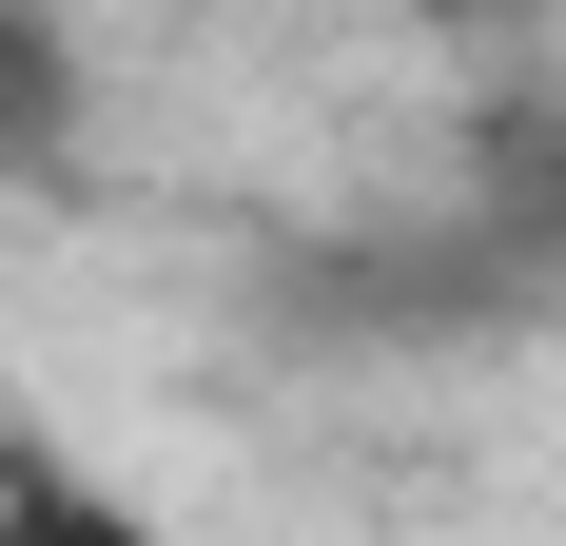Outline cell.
<instances>
[{"label": "cell", "instance_id": "obj_2", "mask_svg": "<svg viewBox=\"0 0 566 546\" xmlns=\"http://www.w3.org/2000/svg\"><path fill=\"white\" fill-rule=\"evenodd\" d=\"M98 117V59H78V0H0V176H59Z\"/></svg>", "mask_w": 566, "mask_h": 546}, {"label": "cell", "instance_id": "obj_1", "mask_svg": "<svg viewBox=\"0 0 566 546\" xmlns=\"http://www.w3.org/2000/svg\"><path fill=\"white\" fill-rule=\"evenodd\" d=\"M0 546H196L157 489H117L98 449H59V430H0Z\"/></svg>", "mask_w": 566, "mask_h": 546}, {"label": "cell", "instance_id": "obj_3", "mask_svg": "<svg viewBox=\"0 0 566 546\" xmlns=\"http://www.w3.org/2000/svg\"><path fill=\"white\" fill-rule=\"evenodd\" d=\"M391 20H430V40H509V20H547V0H391Z\"/></svg>", "mask_w": 566, "mask_h": 546}]
</instances>
